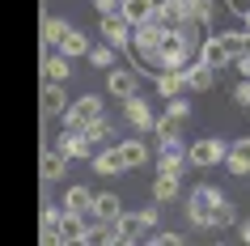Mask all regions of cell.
Instances as JSON below:
<instances>
[{
    "instance_id": "6da1fadb",
    "label": "cell",
    "mask_w": 250,
    "mask_h": 246,
    "mask_svg": "<svg viewBox=\"0 0 250 246\" xmlns=\"http://www.w3.org/2000/svg\"><path fill=\"white\" fill-rule=\"evenodd\" d=\"M127 51L136 55V64H140V68H161V26L153 22V17L140 22V26H132Z\"/></svg>"
},
{
    "instance_id": "7a4b0ae2",
    "label": "cell",
    "mask_w": 250,
    "mask_h": 246,
    "mask_svg": "<svg viewBox=\"0 0 250 246\" xmlns=\"http://www.w3.org/2000/svg\"><path fill=\"white\" fill-rule=\"evenodd\" d=\"M221 200H225V191H221V187H212V182H199L195 191L187 195V217H191V225H195L199 233H208L212 212H216Z\"/></svg>"
},
{
    "instance_id": "3957f363",
    "label": "cell",
    "mask_w": 250,
    "mask_h": 246,
    "mask_svg": "<svg viewBox=\"0 0 250 246\" xmlns=\"http://www.w3.org/2000/svg\"><path fill=\"white\" fill-rule=\"evenodd\" d=\"M60 119H64L68 132H85L93 119H102V98H98V93H85V98H77V102H68Z\"/></svg>"
},
{
    "instance_id": "277c9868",
    "label": "cell",
    "mask_w": 250,
    "mask_h": 246,
    "mask_svg": "<svg viewBox=\"0 0 250 246\" xmlns=\"http://www.w3.org/2000/svg\"><path fill=\"white\" fill-rule=\"evenodd\" d=\"M225 153H229V140L204 136V140L187 144V166H195V170H212V166H221V161H225Z\"/></svg>"
},
{
    "instance_id": "5b68a950",
    "label": "cell",
    "mask_w": 250,
    "mask_h": 246,
    "mask_svg": "<svg viewBox=\"0 0 250 246\" xmlns=\"http://www.w3.org/2000/svg\"><path fill=\"white\" fill-rule=\"evenodd\" d=\"M191 47L195 43H187L178 30H161V68H187Z\"/></svg>"
},
{
    "instance_id": "8992f818",
    "label": "cell",
    "mask_w": 250,
    "mask_h": 246,
    "mask_svg": "<svg viewBox=\"0 0 250 246\" xmlns=\"http://www.w3.org/2000/svg\"><path fill=\"white\" fill-rule=\"evenodd\" d=\"M98 30H102V43H110L115 51H127V43H132V22L123 13H102Z\"/></svg>"
},
{
    "instance_id": "52a82bcc",
    "label": "cell",
    "mask_w": 250,
    "mask_h": 246,
    "mask_svg": "<svg viewBox=\"0 0 250 246\" xmlns=\"http://www.w3.org/2000/svg\"><path fill=\"white\" fill-rule=\"evenodd\" d=\"M106 89H110V98H132V93H140V77H136L132 68H106Z\"/></svg>"
},
{
    "instance_id": "ba28073f",
    "label": "cell",
    "mask_w": 250,
    "mask_h": 246,
    "mask_svg": "<svg viewBox=\"0 0 250 246\" xmlns=\"http://www.w3.org/2000/svg\"><path fill=\"white\" fill-rule=\"evenodd\" d=\"M123 119L132 123V128L140 132H153V123H157V111L140 98V93H132V98H123Z\"/></svg>"
},
{
    "instance_id": "9c48e42d",
    "label": "cell",
    "mask_w": 250,
    "mask_h": 246,
    "mask_svg": "<svg viewBox=\"0 0 250 246\" xmlns=\"http://www.w3.org/2000/svg\"><path fill=\"white\" fill-rule=\"evenodd\" d=\"M85 229H89V212H60V238L64 246H85Z\"/></svg>"
},
{
    "instance_id": "30bf717a",
    "label": "cell",
    "mask_w": 250,
    "mask_h": 246,
    "mask_svg": "<svg viewBox=\"0 0 250 246\" xmlns=\"http://www.w3.org/2000/svg\"><path fill=\"white\" fill-rule=\"evenodd\" d=\"M115 229H119V246H136V242H145V217L140 212H119L115 217Z\"/></svg>"
},
{
    "instance_id": "8fae6325",
    "label": "cell",
    "mask_w": 250,
    "mask_h": 246,
    "mask_svg": "<svg viewBox=\"0 0 250 246\" xmlns=\"http://www.w3.org/2000/svg\"><path fill=\"white\" fill-rule=\"evenodd\" d=\"M93 170L102 174V179H115V174H123V153H119V144H102V149H93Z\"/></svg>"
},
{
    "instance_id": "7c38bea8",
    "label": "cell",
    "mask_w": 250,
    "mask_h": 246,
    "mask_svg": "<svg viewBox=\"0 0 250 246\" xmlns=\"http://www.w3.org/2000/svg\"><path fill=\"white\" fill-rule=\"evenodd\" d=\"M225 166H229V174H233V179H250V136H242V140H229Z\"/></svg>"
},
{
    "instance_id": "4fadbf2b",
    "label": "cell",
    "mask_w": 250,
    "mask_h": 246,
    "mask_svg": "<svg viewBox=\"0 0 250 246\" xmlns=\"http://www.w3.org/2000/svg\"><path fill=\"white\" fill-rule=\"evenodd\" d=\"M68 174V153L60 149V144H47L42 149V182H55Z\"/></svg>"
},
{
    "instance_id": "5bb4252c",
    "label": "cell",
    "mask_w": 250,
    "mask_h": 246,
    "mask_svg": "<svg viewBox=\"0 0 250 246\" xmlns=\"http://www.w3.org/2000/svg\"><path fill=\"white\" fill-rule=\"evenodd\" d=\"M183 170H187V149H183V140H178V144H161L157 174H178V179H183Z\"/></svg>"
},
{
    "instance_id": "9a60e30c",
    "label": "cell",
    "mask_w": 250,
    "mask_h": 246,
    "mask_svg": "<svg viewBox=\"0 0 250 246\" xmlns=\"http://www.w3.org/2000/svg\"><path fill=\"white\" fill-rule=\"evenodd\" d=\"M153 22L161 30H174L178 22H187V4L183 0H157V9H153Z\"/></svg>"
},
{
    "instance_id": "2e32d148",
    "label": "cell",
    "mask_w": 250,
    "mask_h": 246,
    "mask_svg": "<svg viewBox=\"0 0 250 246\" xmlns=\"http://www.w3.org/2000/svg\"><path fill=\"white\" fill-rule=\"evenodd\" d=\"M183 72H187V89H195V93H208L212 85H216V68L204 64V60H199V64H187Z\"/></svg>"
},
{
    "instance_id": "e0dca14e",
    "label": "cell",
    "mask_w": 250,
    "mask_h": 246,
    "mask_svg": "<svg viewBox=\"0 0 250 246\" xmlns=\"http://www.w3.org/2000/svg\"><path fill=\"white\" fill-rule=\"evenodd\" d=\"M178 195H183V179H178V174H157V179H153V200H157L161 208L174 204Z\"/></svg>"
},
{
    "instance_id": "ac0fdd59",
    "label": "cell",
    "mask_w": 250,
    "mask_h": 246,
    "mask_svg": "<svg viewBox=\"0 0 250 246\" xmlns=\"http://www.w3.org/2000/svg\"><path fill=\"white\" fill-rule=\"evenodd\" d=\"M55 144H60V149L68 153V161H81V157H93V144L85 140V132H68V128H64V136H60Z\"/></svg>"
},
{
    "instance_id": "d6986e66",
    "label": "cell",
    "mask_w": 250,
    "mask_h": 246,
    "mask_svg": "<svg viewBox=\"0 0 250 246\" xmlns=\"http://www.w3.org/2000/svg\"><path fill=\"white\" fill-rule=\"evenodd\" d=\"M199 60H204V64H212V68H216V72H221L225 64H233V55L225 51L221 34H216V39H204V43H199Z\"/></svg>"
},
{
    "instance_id": "ffe728a7",
    "label": "cell",
    "mask_w": 250,
    "mask_h": 246,
    "mask_svg": "<svg viewBox=\"0 0 250 246\" xmlns=\"http://www.w3.org/2000/svg\"><path fill=\"white\" fill-rule=\"evenodd\" d=\"M64 106H68V93H64V85L47 81V85H42V119L64 115Z\"/></svg>"
},
{
    "instance_id": "44dd1931",
    "label": "cell",
    "mask_w": 250,
    "mask_h": 246,
    "mask_svg": "<svg viewBox=\"0 0 250 246\" xmlns=\"http://www.w3.org/2000/svg\"><path fill=\"white\" fill-rule=\"evenodd\" d=\"M183 89H187V72L183 68H161L157 72V93L161 98H178Z\"/></svg>"
},
{
    "instance_id": "7402d4cb",
    "label": "cell",
    "mask_w": 250,
    "mask_h": 246,
    "mask_svg": "<svg viewBox=\"0 0 250 246\" xmlns=\"http://www.w3.org/2000/svg\"><path fill=\"white\" fill-rule=\"evenodd\" d=\"M119 153H123V166H127V170H140V166H148V144L140 140V136L123 140V144H119Z\"/></svg>"
},
{
    "instance_id": "603a6c76",
    "label": "cell",
    "mask_w": 250,
    "mask_h": 246,
    "mask_svg": "<svg viewBox=\"0 0 250 246\" xmlns=\"http://www.w3.org/2000/svg\"><path fill=\"white\" fill-rule=\"evenodd\" d=\"M153 132H157V140H161V144H178V140H183V119L166 111V115H157Z\"/></svg>"
},
{
    "instance_id": "cb8c5ba5",
    "label": "cell",
    "mask_w": 250,
    "mask_h": 246,
    "mask_svg": "<svg viewBox=\"0 0 250 246\" xmlns=\"http://www.w3.org/2000/svg\"><path fill=\"white\" fill-rule=\"evenodd\" d=\"M237 225V204H229V200H221L216 204V212H212V225H208V238H216V233L233 229Z\"/></svg>"
},
{
    "instance_id": "d4e9b609",
    "label": "cell",
    "mask_w": 250,
    "mask_h": 246,
    "mask_svg": "<svg viewBox=\"0 0 250 246\" xmlns=\"http://www.w3.org/2000/svg\"><path fill=\"white\" fill-rule=\"evenodd\" d=\"M55 51H60V55H68V60H77V55H89V39H85L81 30H72V26H68Z\"/></svg>"
},
{
    "instance_id": "484cf974",
    "label": "cell",
    "mask_w": 250,
    "mask_h": 246,
    "mask_svg": "<svg viewBox=\"0 0 250 246\" xmlns=\"http://www.w3.org/2000/svg\"><path fill=\"white\" fill-rule=\"evenodd\" d=\"M153 9H157V0H119V13L127 17L132 26L148 22V17H153Z\"/></svg>"
},
{
    "instance_id": "4316f807",
    "label": "cell",
    "mask_w": 250,
    "mask_h": 246,
    "mask_svg": "<svg viewBox=\"0 0 250 246\" xmlns=\"http://www.w3.org/2000/svg\"><path fill=\"white\" fill-rule=\"evenodd\" d=\"M93 217H102V221H115L119 212H123V204H119V195L115 191H102V195H93V208H89Z\"/></svg>"
},
{
    "instance_id": "83f0119b",
    "label": "cell",
    "mask_w": 250,
    "mask_h": 246,
    "mask_svg": "<svg viewBox=\"0 0 250 246\" xmlns=\"http://www.w3.org/2000/svg\"><path fill=\"white\" fill-rule=\"evenodd\" d=\"M64 208H68V212H89V208H93V191H89V187H81V182H77V187H68V191H64Z\"/></svg>"
},
{
    "instance_id": "f1b7e54d",
    "label": "cell",
    "mask_w": 250,
    "mask_h": 246,
    "mask_svg": "<svg viewBox=\"0 0 250 246\" xmlns=\"http://www.w3.org/2000/svg\"><path fill=\"white\" fill-rule=\"evenodd\" d=\"M42 77L55 81V85H64V81H68V55H60V51L47 55V60H42Z\"/></svg>"
},
{
    "instance_id": "f546056e",
    "label": "cell",
    "mask_w": 250,
    "mask_h": 246,
    "mask_svg": "<svg viewBox=\"0 0 250 246\" xmlns=\"http://www.w3.org/2000/svg\"><path fill=\"white\" fill-rule=\"evenodd\" d=\"M85 140L98 149V144H115V123H106V119H93L89 128H85Z\"/></svg>"
},
{
    "instance_id": "4dcf8cb0",
    "label": "cell",
    "mask_w": 250,
    "mask_h": 246,
    "mask_svg": "<svg viewBox=\"0 0 250 246\" xmlns=\"http://www.w3.org/2000/svg\"><path fill=\"white\" fill-rule=\"evenodd\" d=\"M89 64L98 68V72L115 68V47H110V43H98V47H89Z\"/></svg>"
},
{
    "instance_id": "1f68e13d",
    "label": "cell",
    "mask_w": 250,
    "mask_h": 246,
    "mask_svg": "<svg viewBox=\"0 0 250 246\" xmlns=\"http://www.w3.org/2000/svg\"><path fill=\"white\" fill-rule=\"evenodd\" d=\"M64 30H68V22H64V17H47V22H42V43H47V47H60Z\"/></svg>"
},
{
    "instance_id": "d6a6232c",
    "label": "cell",
    "mask_w": 250,
    "mask_h": 246,
    "mask_svg": "<svg viewBox=\"0 0 250 246\" xmlns=\"http://www.w3.org/2000/svg\"><path fill=\"white\" fill-rule=\"evenodd\" d=\"M187 17H191L195 26H212V17H216V4H212V0H195V4L187 9Z\"/></svg>"
},
{
    "instance_id": "836d02e7",
    "label": "cell",
    "mask_w": 250,
    "mask_h": 246,
    "mask_svg": "<svg viewBox=\"0 0 250 246\" xmlns=\"http://www.w3.org/2000/svg\"><path fill=\"white\" fill-rule=\"evenodd\" d=\"M221 43H225V51L233 55V60H237V55H242V51H246V47H250L246 30H225V34H221Z\"/></svg>"
},
{
    "instance_id": "e575fe53",
    "label": "cell",
    "mask_w": 250,
    "mask_h": 246,
    "mask_svg": "<svg viewBox=\"0 0 250 246\" xmlns=\"http://www.w3.org/2000/svg\"><path fill=\"white\" fill-rule=\"evenodd\" d=\"M148 246H187V233H174V229L148 233Z\"/></svg>"
},
{
    "instance_id": "d590c367",
    "label": "cell",
    "mask_w": 250,
    "mask_h": 246,
    "mask_svg": "<svg viewBox=\"0 0 250 246\" xmlns=\"http://www.w3.org/2000/svg\"><path fill=\"white\" fill-rule=\"evenodd\" d=\"M166 111H170V115H178V119H187V115H191V102L178 93V98H166Z\"/></svg>"
},
{
    "instance_id": "8d00e7d4",
    "label": "cell",
    "mask_w": 250,
    "mask_h": 246,
    "mask_svg": "<svg viewBox=\"0 0 250 246\" xmlns=\"http://www.w3.org/2000/svg\"><path fill=\"white\" fill-rule=\"evenodd\" d=\"M233 102L242 106V111H250V77L237 81V89H233Z\"/></svg>"
},
{
    "instance_id": "74e56055",
    "label": "cell",
    "mask_w": 250,
    "mask_h": 246,
    "mask_svg": "<svg viewBox=\"0 0 250 246\" xmlns=\"http://www.w3.org/2000/svg\"><path fill=\"white\" fill-rule=\"evenodd\" d=\"M140 217H145V225H148V229H153V225H157V221H161V204H157V200H153V204H148V208H140Z\"/></svg>"
},
{
    "instance_id": "f35d334b",
    "label": "cell",
    "mask_w": 250,
    "mask_h": 246,
    "mask_svg": "<svg viewBox=\"0 0 250 246\" xmlns=\"http://www.w3.org/2000/svg\"><path fill=\"white\" fill-rule=\"evenodd\" d=\"M39 242L42 246H64V238H60V229H39Z\"/></svg>"
},
{
    "instance_id": "ab89813d",
    "label": "cell",
    "mask_w": 250,
    "mask_h": 246,
    "mask_svg": "<svg viewBox=\"0 0 250 246\" xmlns=\"http://www.w3.org/2000/svg\"><path fill=\"white\" fill-rule=\"evenodd\" d=\"M93 9H98V17L102 13H119V0H93Z\"/></svg>"
},
{
    "instance_id": "60d3db41",
    "label": "cell",
    "mask_w": 250,
    "mask_h": 246,
    "mask_svg": "<svg viewBox=\"0 0 250 246\" xmlns=\"http://www.w3.org/2000/svg\"><path fill=\"white\" fill-rule=\"evenodd\" d=\"M233 64H237V72H242V77H250V47H246V51H242V55H237Z\"/></svg>"
},
{
    "instance_id": "b9f144b4",
    "label": "cell",
    "mask_w": 250,
    "mask_h": 246,
    "mask_svg": "<svg viewBox=\"0 0 250 246\" xmlns=\"http://www.w3.org/2000/svg\"><path fill=\"white\" fill-rule=\"evenodd\" d=\"M225 4H229L237 17H246V9H250V0H225Z\"/></svg>"
},
{
    "instance_id": "7bdbcfd3",
    "label": "cell",
    "mask_w": 250,
    "mask_h": 246,
    "mask_svg": "<svg viewBox=\"0 0 250 246\" xmlns=\"http://www.w3.org/2000/svg\"><path fill=\"white\" fill-rule=\"evenodd\" d=\"M237 238H242V242L250 246V221H242V225H237Z\"/></svg>"
},
{
    "instance_id": "ee69618b",
    "label": "cell",
    "mask_w": 250,
    "mask_h": 246,
    "mask_svg": "<svg viewBox=\"0 0 250 246\" xmlns=\"http://www.w3.org/2000/svg\"><path fill=\"white\" fill-rule=\"evenodd\" d=\"M242 22H246V26H242V30H246V39H250V9H246V17H242Z\"/></svg>"
},
{
    "instance_id": "f6af8a7d",
    "label": "cell",
    "mask_w": 250,
    "mask_h": 246,
    "mask_svg": "<svg viewBox=\"0 0 250 246\" xmlns=\"http://www.w3.org/2000/svg\"><path fill=\"white\" fill-rule=\"evenodd\" d=\"M183 4H187V9H191V4H195V0H183Z\"/></svg>"
}]
</instances>
